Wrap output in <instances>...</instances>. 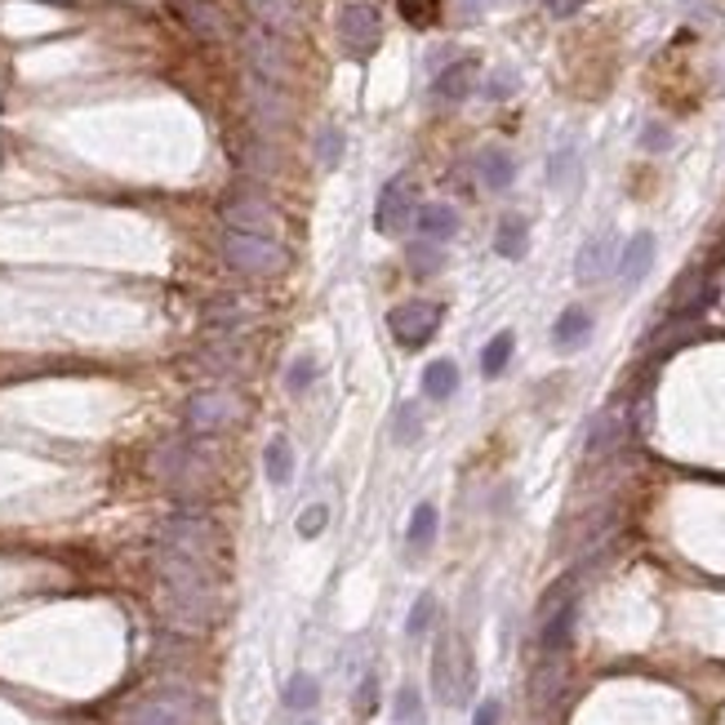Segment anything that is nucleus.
I'll use <instances>...</instances> for the list:
<instances>
[{"label":"nucleus","instance_id":"37998d69","mask_svg":"<svg viewBox=\"0 0 725 725\" xmlns=\"http://www.w3.org/2000/svg\"><path fill=\"white\" fill-rule=\"evenodd\" d=\"M512 85H516V77H512V72H499V77L490 81V90H486V94H490V98H507V94H512Z\"/></svg>","mask_w":725,"mask_h":725},{"label":"nucleus","instance_id":"20e7f679","mask_svg":"<svg viewBox=\"0 0 725 725\" xmlns=\"http://www.w3.org/2000/svg\"><path fill=\"white\" fill-rule=\"evenodd\" d=\"M223 262L245 277H277L285 272V245L277 236H249V232H223Z\"/></svg>","mask_w":725,"mask_h":725},{"label":"nucleus","instance_id":"bb28decb","mask_svg":"<svg viewBox=\"0 0 725 725\" xmlns=\"http://www.w3.org/2000/svg\"><path fill=\"white\" fill-rule=\"evenodd\" d=\"M512 178H516V161H512L507 152H499V148L481 152V183H486L490 191H503V187H512Z\"/></svg>","mask_w":725,"mask_h":725},{"label":"nucleus","instance_id":"4be33fe9","mask_svg":"<svg viewBox=\"0 0 725 725\" xmlns=\"http://www.w3.org/2000/svg\"><path fill=\"white\" fill-rule=\"evenodd\" d=\"M574 615H578V610H574V597L548 610V623H543V636H539L548 654H557V650H565V645H570V632H574Z\"/></svg>","mask_w":725,"mask_h":725},{"label":"nucleus","instance_id":"4c0bfd02","mask_svg":"<svg viewBox=\"0 0 725 725\" xmlns=\"http://www.w3.org/2000/svg\"><path fill=\"white\" fill-rule=\"evenodd\" d=\"M312 374H316V361H312V356H299V361L290 365V378H285V387H290L294 397H299L303 387H312Z\"/></svg>","mask_w":725,"mask_h":725},{"label":"nucleus","instance_id":"ea45409f","mask_svg":"<svg viewBox=\"0 0 725 725\" xmlns=\"http://www.w3.org/2000/svg\"><path fill=\"white\" fill-rule=\"evenodd\" d=\"M673 143V135L664 125H645V135H641V148H650V152H664Z\"/></svg>","mask_w":725,"mask_h":725},{"label":"nucleus","instance_id":"6e6552de","mask_svg":"<svg viewBox=\"0 0 725 725\" xmlns=\"http://www.w3.org/2000/svg\"><path fill=\"white\" fill-rule=\"evenodd\" d=\"M441 303H428V299H414V303H401L387 312V329L391 339H397L401 348H423L436 329H441Z\"/></svg>","mask_w":725,"mask_h":725},{"label":"nucleus","instance_id":"cd10ccee","mask_svg":"<svg viewBox=\"0 0 725 725\" xmlns=\"http://www.w3.org/2000/svg\"><path fill=\"white\" fill-rule=\"evenodd\" d=\"M512 348H516V335H512V329H499V335L486 343V352H481V374L499 378L507 370V361H512Z\"/></svg>","mask_w":725,"mask_h":725},{"label":"nucleus","instance_id":"aec40b11","mask_svg":"<svg viewBox=\"0 0 725 725\" xmlns=\"http://www.w3.org/2000/svg\"><path fill=\"white\" fill-rule=\"evenodd\" d=\"M561 690H565V668L557 664V658H548V664L530 677V703H535L539 712H548V708L561 699Z\"/></svg>","mask_w":725,"mask_h":725},{"label":"nucleus","instance_id":"412c9836","mask_svg":"<svg viewBox=\"0 0 725 725\" xmlns=\"http://www.w3.org/2000/svg\"><path fill=\"white\" fill-rule=\"evenodd\" d=\"M414 227H419V236L423 241H449L454 232H458V214L449 210V206H419V214H414Z\"/></svg>","mask_w":725,"mask_h":725},{"label":"nucleus","instance_id":"72a5a7b5","mask_svg":"<svg viewBox=\"0 0 725 725\" xmlns=\"http://www.w3.org/2000/svg\"><path fill=\"white\" fill-rule=\"evenodd\" d=\"M574 174H578V152H574V148L552 152V165H548L552 187H570V183H574Z\"/></svg>","mask_w":725,"mask_h":725},{"label":"nucleus","instance_id":"6ab92c4d","mask_svg":"<svg viewBox=\"0 0 725 725\" xmlns=\"http://www.w3.org/2000/svg\"><path fill=\"white\" fill-rule=\"evenodd\" d=\"M650 262H654V236L641 232V236H632V241L623 245V254H619V277H623V285H636V281L650 272Z\"/></svg>","mask_w":725,"mask_h":725},{"label":"nucleus","instance_id":"ddd939ff","mask_svg":"<svg viewBox=\"0 0 725 725\" xmlns=\"http://www.w3.org/2000/svg\"><path fill=\"white\" fill-rule=\"evenodd\" d=\"M615 254H619V241L606 232V236H592L583 249H578V258H574V277L583 281V285H592V281H601L610 268H615Z\"/></svg>","mask_w":725,"mask_h":725},{"label":"nucleus","instance_id":"f257e3e1","mask_svg":"<svg viewBox=\"0 0 725 725\" xmlns=\"http://www.w3.org/2000/svg\"><path fill=\"white\" fill-rule=\"evenodd\" d=\"M161 574V615L183 632H206L219 615V578L214 565H201L183 552H156Z\"/></svg>","mask_w":725,"mask_h":725},{"label":"nucleus","instance_id":"473e14b6","mask_svg":"<svg viewBox=\"0 0 725 725\" xmlns=\"http://www.w3.org/2000/svg\"><path fill=\"white\" fill-rule=\"evenodd\" d=\"M397 10H401L406 23H414V27H432L436 14H441V0H397Z\"/></svg>","mask_w":725,"mask_h":725},{"label":"nucleus","instance_id":"7c9ffc66","mask_svg":"<svg viewBox=\"0 0 725 725\" xmlns=\"http://www.w3.org/2000/svg\"><path fill=\"white\" fill-rule=\"evenodd\" d=\"M441 262H445V254H441V245L436 241H414L410 245V268L419 272V277H432V272H441Z\"/></svg>","mask_w":725,"mask_h":725},{"label":"nucleus","instance_id":"a19ab883","mask_svg":"<svg viewBox=\"0 0 725 725\" xmlns=\"http://www.w3.org/2000/svg\"><path fill=\"white\" fill-rule=\"evenodd\" d=\"M339 152H343V139L335 135V129H325V135H320V165H335Z\"/></svg>","mask_w":725,"mask_h":725},{"label":"nucleus","instance_id":"7ed1b4c3","mask_svg":"<svg viewBox=\"0 0 725 725\" xmlns=\"http://www.w3.org/2000/svg\"><path fill=\"white\" fill-rule=\"evenodd\" d=\"M432 690H436L441 703H464L472 694V654H468V645L458 641L454 632L436 636V650H432Z\"/></svg>","mask_w":725,"mask_h":725},{"label":"nucleus","instance_id":"c03bdc74","mask_svg":"<svg viewBox=\"0 0 725 725\" xmlns=\"http://www.w3.org/2000/svg\"><path fill=\"white\" fill-rule=\"evenodd\" d=\"M587 5V0H548V10L557 14V19H570V14H578Z\"/></svg>","mask_w":725,"mask_h":725},{"label":"nucleus","instance_id":"dca6fc26","mask_svg":"<svg viewBox=\"0 0 725 725\" xmlns=\"http://www.w3.org/2000/svg\"><path fill=\"white\" fill-rule=\"evenodd\" d=\"M587 335H592V312H587V307H565V312L557 316V325H552V343H557L561 352L583 348Z\"/></svg>","mask_w":725,"mask_h":725},{"label":"nucleus","instance_id":"c756f323","mask_svg":"<svg viewBox=\"0 0 725 725\" xmlns=\"http://www.w3.org/2000/svg\"><path fill=\"white\" fill-rule=\"evenodd\" d=\"M410 552H428L432 539H436V507L432 503H419L414 516H410Z\"/></svg>","mask_w":725,"mask_h":725},{"label":"nucleus","instance_id":"423d86ee","mask_svg":"<svg viewBox=\"0 0 725 725\" xmlns=\"http://www.w3.org/2000/svg\"><path fill=\"white\" fill-rule=\"evenodd\" d=\"M152 468L169 486H196L201 477L214 472V458H210L206 445H196V441H165L152 458Z\"/></svg>","mask_w":725,"mask_h":725},{"label":"nucleus","instance_id":"b1692460","mask_svg":"<svg viewBox=\"0 0 725 725\" xmlns=\"http://www.w3.org/2000/svg\"><path fill=\"white\" fill-rule=\"evenodd\" d=\"M249 10H254V19H258V27H268V32H277V36H285L290 27H294V0H249Z\"/></svg>","mask_w":725,"mask_h":725},{"label":"nucleus","instance_id":"a211bd4d","mask_svg":"<svg viewBox=\"0 0 725 725\" xmlns=\"http://www.w3.org/2000/svg\"><path fill=\"white\" fill-rule=\"evenodd\" d=\"M178 14L201 40H223V14L210 5V0H178Z\"/></svg>","mask_w":725,"mask_h":725},{"label":"nucleus","instance_id":"f704fd0d","mask_svg":"<svg viewBox=\"0 0 725 725\" xmlns=\"http://www.w3.org/2000/svg\"><path fill=\"white\" fill-rule=\"evenodd\" d=\"M432 619H436V597H432V592H423V597L414 601V610H410V619H406V632H410V636H423V632L432 628Z\"/></svg>","mask_w":725,"mask_h":725},{"label":"nucleus","instance_id":"c85d7f7f","mask_svg":"<svg viewBox=\"0 0 725 725\" xmlns=\"http://www.w3.org/2000/svg\"><path fill=\"white\" fill-rule=\"evenodd\" d=\"M206 325L210 329H241V325H249V307L241 299H214L206 307Z\"/></svg>","mask_w":725,"mask_h":725},{"label":"nucleus","instance_id":"393cba45","mask_svg":"<svg viewBox=\"0 0 725 725\" xmlns=\"http://www.w3.org/2000/svg\"><path fill=\"white\" fill-rule=\"evenodd\" d=\"M262 472H268L272 486H290V477H294V449H290L285 436L268 441V449H262Z\"/></svg>","mask_w":725,"mask_h":725},{"label":"nucleus","instance_id":"4468645a","mask_svg":"<svg viewBox=\"0 0 725 725\" xmlns=\"http://www.w3.org/2000/svg\"><path fill=\"white\" fill-rule=\"evenodd\" d=\"M249 103H254V116H258V125H268V129H277V125H285V116H290V103H285V94H281V85H272V81H249Z\"/></svg>","mask_w":725,"mask_h":725},{"label":"nucleus","instance_id":"2eb2a0df","mask_svg":"<svg viewBox=\"0 0 725 725\" xmlns=\"http://www.w3.org/2000/svg\"><path fill=\"white\" fill-rule=\"evenodd\" d=\"M623 432H628V419H623V410H601L597 419H592V428H587V441H583V449L597 458V454H610L619 441H623Z\"/></svg>","mask_w":725,"mask_h":725},{"label":"nucleus","instance_id":"f3484780","mask_svg":"<svg viewBox=\"0 0 725 725\" xmlns=\"http://www.w3.org/2000/svg\"><path fill=\"white\" fill-rule=\"evenodd\" d=\"M472 85H477V62H472V58L449 62V68L436 77V98H445V103H464V98L472 94Z\"/></svg>","mask_w":725,"mask_h":725},{"label":"nucleus","instance_id":"2f4dec72","mask_svg":"<svg viewBox=\"0 0 725 725\" xmlns=\"http://www.w3.org/2000/svg\"><path fill=\"white\" fill-rule=\"evenodd\" d=\"M320 699V686H316V677H307V673H299L290 686H285V703L294 708V712H303V708H312Z\"/></svg>","mask_w":725,"mask_h":725},{"label":"nucleus","instance_id":"79ce46f5","mask_svg":"<svg viewBox=\"0 0 725 725\" xmlns=\"http://www.w3.org/2000/svg\"><path fill=\"white\" fill-rule=\"evenodd\" d=\"M499 716H503V708H499V699H486L481 708H477V716H472V725H499Z\"/></svg>","mask_w":725,"mask_h":725},{"label":"nucleus","instance_id":"0eeeda50","mask_svg":"<svg viewBox=\"0 0 725 725\" xmlns=\"http://www.w3.org/2000/svg\"><path fill=\"white\" fill-rule=\"evenodd\" d=\"M219 214H223V223H227V232H249V236H277V227H281V214L262 201V196H254V191H232V196H223V206H219Z\"/></svg>","mask_w":725,"mask_h":725},{"label":"nucleus","instance_id":"c9c22d12","mask_svg":"<svg viewBox=\"0 0 725 725\" xmlns=\"http://www.w3.org/2000/svg\"><path fill=\"white\" fill-rule=\"evenodd\" d=\"M391 716H397V721H414L419 725V716H423V699H419V690L414 686H401L397 690V703H391Z\"/></svg>","mask_w":725,"mask_h":725},{"label":"nucleus","instance_id":"5701e85b","mask_svg":"<svg viewBox=\"0 0 725 725\" xmlns=\"http://www.w3.org/2000/svg\"><path fill=\"white\" fill-rule=\"evenodd\" d=\"M494 249L499 258H525V249H530V227H525L521 214H507L494 232Z\"/></svg>","mask_w":725,"mask_h":725},{"label":"nucleus","instance_id":"f8f14e48","mask_svg":"<svg viewBox=\"0 0 725 725\" xmlns=\"http://www.w3.org/2000/svg\"><path fill=\"white\" fill-rule=\"evenodd\" d=\"M125 725H191V708L178 694H156V699H143L139 708H129Z\"/></svg>","mask_w":725,"mask_h":725},{"label":"nucleus","instance_id":"f03ea898","mask_svg":"<svg viewBox=\"0 0 725 725\" xmlns=\"http://www.w3.org/2000/svg\"><path fill=\"white\" fill-rule=\"evenodd\" d=\"M161 548L183 552V557L201 561V565H214L219 552H223V535H219V525H214L206 512L178 507V512L165 516V525H161Z\"/></svg>","mask_w":725,"mask_h":725},{"label":"nucleus","instance_id":"9b49d317","mask_svg":"<svg viewBox=\"0 0 725 725\" xmlns=\"http://www.w3.org/2000/svg\"><path fill=\"white\" fill-rule=\"evenodd\" d=\"M378 36H383V19H378L374 5H365V0H352V5L339 10V40H343L352 54L378 49Z\"/></svg>","mask_w":725,"mask_h":725},{"label":"nucleus","instance_id":"39448f33","mask_svg":"<svg viewBox=\"0 0 725 725\" xmlns=\"http://www.w3.org/2000/svg\"><path fill=\"white\" fill-rule=\"evenodd\" d=\"M183 423L191 436H219L227 428L241 423V401L223 387H206V391H191L187 406H183Z\"/></svg>","mask_w":725,"mask_h":725},{"label":"nucleus","instance_id":"a878e982","mask_svg":"<svg viewBox=\"0 0 725 725\" xmlns=\"http://www.w3.org/2000/svg\"><path fill=\"white\" fill-rule=\"evenodd\" d=\"M423 391L432 401H449L454 391H458V365L454 361H432L423 370Z\"/></svg>","mask_w":725,"mask_h":725},{"label":"nucleus","instance_id":"e433bc0d","mask_svg":"<svg viewBox=\"0 0 725 725\" xmlns=\"http://www.w3.org/2000/svg\"><path fill=\"white\" fill-rule=\"evenodd\" d=\"M325 516H329V512H325L320 503L303 507V512H299V535H303V539H316V535L325 530Z\"/></svg>","mask_w":725,"mask_h":725},{"label":"nucleus","instance_id":"9d476101","mask_svg":"<svg viewBox=\"0 0 725 725\" xmlns=\"http://www.w3.org/2000/svg\"><path fill=\"white\" fill-rule=\"evenodd\" d=\"M245 49H249V62H254V77H258V81L285 85V77H290V54H285V45H281L277 32H268V27H249Z\"/></svg>","mask_w":725,"mask_h":725},{"label":"nucleus","instance_id":"1a4fd4ad","mask_svg":"<svg viewBox=\"0 0 725 725\" xmlns=\"http://www.w3.org/2000/svg\"><path fill=\"white\" fill-rule=\"evenodd\" d=\"M410 219H414V178H410V174H397V178H387L383 191H378L374 227H378L383 236H401Z\"/></svg>","mask_w":725,"mask_h":725},{"label":"nucleus","instance_id":"58836bf2","mask_svg":"<svg viewBox=\"0 0 725 725\" xmlns=\"http://www.w3.org/2000/svg\"><path fill=\"white\" fill-rule=\"evenodd\" d=\"M397 414H401V419H397V441L410 445V441L419 436V428H423V423H419V410H414V406H401Z\"/></svg>","mask_w":725,"mask_h":725}]
</instances>
